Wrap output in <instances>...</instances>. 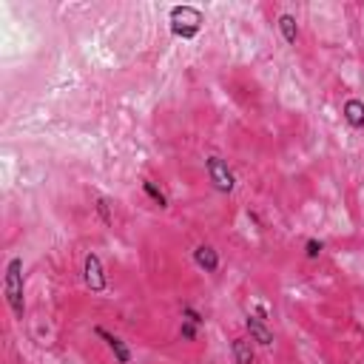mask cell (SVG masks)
<instances>
[{"instance_id": "obj_8", "label": "cell", "mask_w": 364, "mask_h": 364, "mask_svg": "<svg viewBox=\"0 0 364 364\" xmlns=\"http://www.w3.org/2000/svg\"><path fill=\"white\" fill-rule=\"evenodd\" d=\"M231 353H234L236 364H254V344H251V339H245V336L234 339L231 341Z\"/></svg>"}, {"instance_id": "obj_13", "label": "cell", "mask_w": 364, "mask_h": 364, "mask_svg": "<svg viewBox=\"0 0 364 364\" xmlns=\"http://www.w3.org/2000/svg\"><path fill=\"white\" fill-rule=\"evenodd\" d=\"M197 333H199V328L194 321H185L182 319V328H180V336L185 339V341H197Z\"/></svg>"}, {"instance_id": "obj_9", "label": "cell", "mask_w": 364, "mask_h": 364, "mask_svg": "<svg viewBox=\"0 0 364 364\" xmlns=\"http://www.w3.org/2000/svg\"><path fill=\"white\" fill-rule=\"evenodd\" d=\"M341 114H344V120H348V125H353V128H364V103H361V100L350 97L348 103H344Z\"/></svg>"}, {"instance_id": "obj_12", "label": "cell", "mask_w": 364, "mask_h": 364, "mask_svg": "<svg viewBox=\"0 0 364 364\" xmlns=\"http://www.w3.org/2000/svg\"><path fill=\"white\" fill-rule=\"evenodd\" d=\"M321 251H324V245L319 239H308V242H304V256H308V259H319Z\"/></svg>"}, {"instance_id": "obj_7", "label": "cell", "mask_w": 364, "mask_h": 364, "mask_svg": "<svg viewBox=\"0 0 364 364\" xmlns=\"http://www.w3.org/2000/svg\"><path fill=\"white\" fill-rule=\"evenodd\" d=\"M194 262L202 267L205 274H217V267H219V254H217L210 245H199V247H194Z\"/></svg>"}, {"instance_id": "obj_2", "label": "cell", "mask_w": 364, "mask_h": 364, "mask_svg": "<svg viewBox=\"0 0 364 364\" xmlns=\"http://www.w3.org/2000/svg\"><path fill=\"white\" fill-rule=\"evenodd\" d=\"M202 21H205L202 12L194 9V6H174L171 9V32H174L177 37H185V40L199 34Z\"/></svg>"}, {"instance_id": "obj_14", "label": "cell", "mask_w": 364, "mask_h": 364, "mask_svg": "<svg viewBox=\"0 0 364 364\" xmlns=\"http://www.w3.org/2000/svg\"><path fill=\"white\" fill-rule=\"evenodd\" d=\"M97 214H100V219L106 222V225H111L114 219H111V202L106 199V197H100L97 199Z\"/></svg>"}, {"instance_id": "obj_11", "label": "cell", "mask_w": 364, "mask_h": 364, "mask_svg": "<svg viewBox=\"0 0 364 364\" xmlns=\"http://www.w3.org/2000/svg\"><path fill=\"white\" fill-rule=\"evenodd\" d=\"M143 191H145V194H148L151 199H154L160 208H168V199H165V194H162V191H160L154 182H151V180H143Z\"/></svg>"}, {"instance_id": "obj_15", "label": "cell", "mask_w": 364, "mask_h": 364, "mask_svg": "<svg viewBox=\"0 0 364 364\" xmlns=\"http://www.w3.org/2000/svg\"><path fill=\"white\" fill-rule=\"evenodd\" d=\"M182 319H185V321H194L197 328H202V321H205L194 308H191V304H185V308H182Z\"/></svg>"}, {"instance_id": "obj_6", "label": "cell", "mask_w": 364, "mask_h": 364, "mask_svg": "<svg viewBox=\"0 0 364 364\" xmlns=\"http://www.w3.org/2000/svg\"><path fill=\"white\" fill-rule=\"evenodd\" d=\"M94 333H97L103 341H106V348L114 353V359H117L120 364H128L131 361V350H128V344L120 339V336H114V333H108L106 328H97V330H94Z\"/></svg>"}, {"instance_id": "obj_5", "label": "cell", "mask_w": 364, "mask_h": 364, "mask_svg": "<svg viewBox=\"0 0 364 364\" xmlns=\"http://www.w3.org/2000/svg\"><path fill=\"white\" fill-rule=\"evenodd\" d=\"M245 328H247V333H251V341L262 344V348H271V344H274V330L267 328L262 316H247Z\"/></svg>"}, {"instance_id": "obj_4", "label": "cell", "mask_w": 364, "mask_h": 364, "mask_svg": "<svg viewBox=\"0 0 364 364\" xmlns=\"http://www.w3.org/2000/svg\"><path fill=\"white\" fill-rule=\"evenodd\" d=\"M83 279H86V287H88L91 293H103L106 287H108L103 262H100L97 254H86V259H83Z\"/></svg>"}, {"instance_id": "obj_1", "label": "cell", "mask_w": 364, "mask_h": 364, "mask_svg": "<svg viewBox=\"0 0 364 364\" xmlns=\"http://www.w3.org/2000/svg\"><path fill=\"white\" fill-rule=\"evenodd\" d=\"M3 293L6 302L14 313V319H23L26 313V302H23V259L12 256L6 265V276H3Z\"/></svg>"}, {"instance_id": "obj_10", "label": "cell", "mask_w": 364, "mask_h": 364, "mask_svg": "<svg viewBox=\"0 0 364 364\" xmlns=\"http://www.w3.org/2000/svg\"><path fill=\"white\" fill-rule=\"evenodd\" d=\"M279 32H282L287 46H296V40H299V23H296L293 14H282L279 17Z\"/></svg>"}, {"instance_id": "obj_3", "label": "cell", "mask_w": 364, "mask_h": 364, "mask_svg": "<svg viewBox=\"0 0 364 364\" xmlns=\"http://www.w3.org/2000/svg\"><path fill=\"white\" fill-rule=\"evenodd\" d=\"M205 168H208V177H210V185H214L219 194H231V191L236 188V177H234V171L228 168V162L217 154H210L205 160Z\"/></svg>"}]
</instances>
